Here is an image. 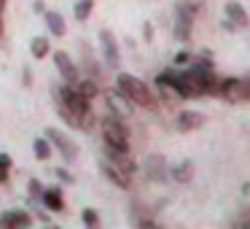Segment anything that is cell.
Returning a JSON list of instances; mask_svg holds the SVG:
<instances>
[{
  "label": "cell",
  "mask_w": 250,
  "mask_h": 229,
  "mask_svg": "<svg viewBox=\"0 0 250 229\" xmlns=\"http://www.w3.org/2000/svg\"><path fill=\"white\" fill-rule=\"evenodd\" d=\"M57 103L65 105V108L76 116L78 124H81V130H89V127H92V121H94L92 105H89V100L83 97L73 84H62V87L57 89Z\"/></svg>",
  "instance_id": "obj_1"
},
{
  "label": "cell",
  "mask_w": 250,
  "mask_h": 229,
  "mask_svg": "<svg viewBox=\"0 0 250 229\" xmlns=\"http://www.w3.org/2000/svg\"><path fill=\"white\" fill-rule=\"evenodd\" d=\"M116 89H119L132 105H140V108H148V111L156 108V97H153V92L148 89V84H143L140 78L132 76V73H119V76H116Z\"/></svg>",
  "instance_id": "obj_2"
},
{
  "label": "cell",
  "mask_w": 250,
  "mask_h": 229,
  "mask_svg": "<svg viewBox=\"0 0 250 229\" xmlns=\"http://www.w3.org/2000/svg\"><path fill=\"white\" fill-rule=\"evenodd\" d=\"M103 140L113 148H121V151H132L129 148V130L124 127L121 116H116V114L103 119Z\"/></svg>",
  "instance_id": "obj_3"
},
{
  "label": "cell",
  "mask_w": 250,
  "mask_h": 229,
  "mask_svg": "<svg viewBox=\"0 0 250 229\" xmlns=\"http://www.w3.org/2000/svg\"><path fill=\"white\" fill-rule=\"evenodd\" d=\"M194 14H196V6L194 3H180L175 8V38L178 41H188L191 35V24H194Z\"/></svg>",
  "instance_id": "obj_4"
},
{
  "label": "cell",
  "mask_w": 250,
  "mask_h": 229,
  "mask_svg": "<svg viewBox=\"0 0 250 229\" xmlns=\"http://www.w3.org/2000/svg\"><path fill=\"white\" fill-rule=\"evenodd\" d=\"M46 137H49V143L62 154V157L67 159V162H76V157H78V146L65 135V132L54 130V127H46Z\"/></svg>",
  "instance_id": "obj_5"
},
{
  "label": "cell",
  "mask_w": 250,
  "mask_h": 229,
  "mask_svg": "<svg viewBox=\"0 0 250 229\" xmlns=\"http://www.w3.org/2000/svg\"><path fill=\"white\" fill-rule=\"evenodd\" d=\"M218 97L226 103H245V92H242V78H221L218 87Z\"/></svg>",
  "instance_id": "obj_6"
},
{
  "label": "cell",
  "mask_w": 250,
  "mask_h": 229,
  "mask_svg": "<svg viewBox=\"0 0 250 229\" xmlns=\"http://www.w3.org/2000/svg\"><path fill=\"white\" fill-rule=\"evenodd\" d=\"M100 46H103L105 62H108L110 68H119L121 65V51H119V44H116L110 30H100Z\"/></svg>",
  "instance_id": "obj_7"
},
{
  "label": "cell",
  "mask_w": 250,
  "mask_h": 229,
  "mask_svg": "<svg viewBox=\"0 0 250 229\" xmlns=\"http://www.w3.org/2000/svg\"><path fill=\"white\" fill-rule=\"evenodd\" d=\"M105 157H108V162H113L116 167L124 170V173H129V175L137 173V162L129 157V151H121V148H113L105 143Z\"/></svg>",
  "instance_id": "obj_8"
},
{
  "label": "cell",
  "mask_w": 250,
  "mask_h": 229,
  "mask_svg": "<svg viewBox=\"0 0 250 229\" xmlns=\"http://www.w3.org/2000/svg\"><path fill=\"white\" fill-rule=\"evenodd\" d=\"M100 170H103L105 178H108L113 186H119V189H129V186H132V181H129L132 175L124 173L121 167H116L113 162H108V159H103V162H100Z\"/></svg>",
  "instance_id": "obj_9"
},
{
  "label": "cell",
  "mask_w": 250,
  "mask_h": 229,
  "mask_svg": "<svg viewBox=\"0 0 250 229\" xmlns=\"http://www.w3.org/2000/svg\"><path fill=\"white\" fill-rule=\"evenodd\" d=\"M54 65L60 70L62 81L65 84H76L78 81V68L73 65V60L67 57V51H54Z\"/></svg>",
  "instance_id": "obj_10"
},
{
  "label": "cell",
  "mask_w": 250,
  "mask_h": 229,
  "mask_svg": "<svg viewBox=\"0 0 250 229\" xmlns=\"http://www.w3.org/2000/svg\"><path fill=\"white\" fill-rule=\"evenodd\" d=\"M205 121H207V116L199 114V111H180L178 114V130L180 132H194V130H199Z\"/></svg>",
  "instance_id": "obj_11"
},
{
  "label": "cell",
  "mask_w": 250,
  "mask_h": 229,
  "mask_svg": "<svg viewBox=\"0 0 250 229\" xmlns=\"http://www.w3.org/2000/svg\"><path fill=\"white\" fill-rule=\"evenodd\" d=\"M41 200H43L46 210H51V213H62V210H65V197H62L60 186H49V189H43Z\"/></svg>",
  "instance_id": "obj_12"
},
{
  "label": "cell",
  "mask_w": 250,
  "mask_h": 229,
  "mask_svg": "<svg viewBox=\"0 0 250 229\" xmlns=\"http://www.w3.org/2000/svg\"><path fill=\"white\" fill-rule=\"evenodd\" d=\"M33 224V216H30L27 210H6V213H0V227H30Z\"/></svg>",
  "instance_id": "obj_13"
},
{
  "label": "cell",
  "mask_w": 250,
  "mask_h": 229,
  "mask_svg": "<svg viewBox=\"0 0 250 229\" xmlns=\"http://www.w3.org/2000/svg\"><path fill=\"white\" fill-rule=\"evenodd\" d=\"M146 175L151 181H156V183H164V178H167V173H164V157H159V154L148 157L146 159Z\"/></svg>",
  "instance_id": "obj_14"
},
{
  "label": "cell",
  "mask_w": 250,
  "mask_h": 229,
  "mask_svg": "<svg viewBox=\"0 0 250 229\" xmlns=\"http://www.w3.org/2000/svg\"><path fill=\"white\" fill-rule=\"evenodd\" d=\"M43 22H46V27H49V33L54 35V38H62V35L67 33L65 19H62V14H57V11H46L43 14Z\"/></svg>",
  "instance_id": "obj_15"
},
{
  "label": "cell",
  "mask_w": 250,
  "mask_h": 229,
  "mask_svg": "<svg viewBox=\"0 0 250 229\" xmlns=\"http://www.w3.org/2000/svg\"><path fill=\"white\" fill-rule=\"evenodd\" d=\"M226 17L231 19L234 27H248V22H250V19H248V11H245L239 3H234V0H231V3H226Z\"/></svg>",
  "instance_id": "obj_16"
},
{
  "label": "cell",
  "mask_w": 250,
  "mask_h": 229,
  "mask_svg": "<svg viewBox=\"0 0 250 229\" xmlns=\"http://www.w3.org/2000/svg\"><path fill=\"white\" fill-rule=\"evenodd\" d=\"M126 103H129V100H126L124 94L119 92V89H116V92H108V105H110V111H113L116 116H126V114L132 111Z\"/></svg>",
  "instance_id": "obj_17"
},
{
  "label": "cell",
  "mask_w": 250,
  "mask_h": 229,
  "mask_svg": "<svg viewBox=\"0 0 250 229\" xmlns=\"http://www.w3.org/2000/svg\"><path fill=\"white\" fill-rule=\"evenodd\" d=\"M51 151H54V146H51L49 143V137H35L33 140V154H35V159H38V162H46V159L51 157Z\"/></svg>",
  "instance_id": "obj_18"
},
{
  "label": "cell",
  "mask_w": 250,
  "mask_h": 229,
  "mask_svg": "<svg viewBox=\"0 0 250 229\" xmlns=\"http://www.w3.org/2000/svg\"><path fill=\"white\" fill-rule=\"evenodd\" d=\"M172 178L178 181V183H188L191 178H194V164L191 162H180L172 167Z\"/></svg>",
  "instance_id": "obj_19"
},
{
  "label": "cell",
  "mask_w": 250,
  "mask_h": 229,
  "mask_svg": "<svg viewBox=\"0 0 250 229\" xmlns=\"http://www.w3.org/2000/svg\"><path fill=\"white\" fill-rule=\"evenodd\" d=\"M73 87H76V89H78V92H81L86 100H94V97L100 94V87L94 84V78H83V81H76Z\"/></svg>",
  "instance_id": "obj_20"
},
{
  "label": "cell",
  "mask_w": 250,
  "mask_h": 229,
  "mask_svg": "<svg viewBox=\"0 0 250 229\" xmlns=\"http://www.w3.org/2000/svg\"><path fill=\"white\" fill-rule=\"evenodd\" d=\"M30 51H33L35 60H43V57L51 51V44L43 38V35H38V38H33V44H30Z\"/></svg>",
  "instance_id": "obj_21"
},
{
  "label": "cell",
  "mask_w": 250,
  "mask_h": 229,
  "mask_svg": "<svg viewBox=\"0 0 250 229\" xmlns=\"http://www.w3.org/2000/svg\"><path fill=\"white\" fill-rule=\"evenodd\" d=\"M94 11V0H78L76 3V19L78 22H86Z\"/></svg>",
  "instance_id": "obj_22"
},
{
  "label": "cell",
  "mask_w": 250,
  "mask_h": 229,
  "mask_svg": "<svg viewBox=\"0 0 250 229\" xmlns=\"http://www.w3.org/2000/svg\"><path fill=\"white\" fill-rule=\"evenodd\" d=\"M81 221L86 224V227H100V213L94 210V207H83V210H81Z\"/></svg>",
  "instance_id": "obj_23"
},
{
  "label": "cell",
  "mask_w": 250,
  "mask_h": 229,
  "mask_svg": "<svg viewBox=\"0 0 250 229\" xmlns=\"http://www.w3.org/2000/svg\"><path fill=\"white\" fill-rule=\"evenodd\" d=\"M43 189H46V186L41 183L38 178H30V183H27V191H30V197H33V200H38V197L43 194Z\"/></svg>",
  "instance_id": "obj_24"
},
{
  "label": "cell",
  "mask_w": 250,
  "mask_h": 229,
  "mask_svg": "<svg viewBox=\"0 0 250 229\" xmlns=\"http://www.w3.org/2000/svg\"><path fill=\"white\" fill-rule=\"evenodd\" d=\"M188 62H191L188 51H178V54H175V65H188Z\"/></svg>",
  "instance_id": "obj_25"
},
{
  "label": "cell",
  "mask_w": 250,
  "mask_h": 229,
  "mask_svg": "<svg viewBox=\"0 0 250 229\" xmlns=\"http://www.w3.org/2000/svg\"><path fill=\"white\" fill-rule=\"evenodd\" d=\"M57 178H60V181H62V183H73V181H76V178H73V175H70V173H67V170H62V167H60V170H57Z\"/></svg>",
  "instance_id": "obj_26"
},
{
  "label": "cell",
  "mask_w": 250,
  "mask_h": 229,
  "mask_svg": "<svg viewBox=\"0 0 250 229\" xmlns=\"http://www.w3.org/2000/svg\"><path fill=\"white\" fill-rule=\"evenodd\" d=\"M0 164H3L6 170H11V167H14V159L8 157V154H0Z\"/></svg>",
  "instance_id": "obj_27"
},
{
  "label": "cell",
  "mask_w": 250,
  "mask_h": 229,
  "mask_svg": "<svg viewBox=\"0 0 250 229\" xmlns=\"http://www.w3.org/2000/svg\"><path fill=\"white\" fill-rule=\"evenodd\" d=\"M242 92H245V100H250V76L242 78Z\"/></svg>",
  "instance_id": "obj_28"
},
{
  "label": "cell",
  "mask_w": 250,
  "mask_h": 229,
  "mask_svg": "<svg viewBox=\"0 0 250 229\" xmlns=\"http://www.w3.org/2000/svg\"><path fill=\"white\" fill-rule=\"evenodd\" d=\"M8 173H11V170H6L3 164H0V183H3V186L8 183Z\"/></svg>",
  "instance_id": "obj_29"
},
{
  "label": "cell",
  "mask_w": 250,
  "mask_h": 229,
  "mask_svg": "<svg viewBox=\"0 0 250 229\" xmlns=\"http://www.w3.org/2000/svg\"><path fill=\"white\" fill-rule=\"evenodd\" d=\"M137 227H156L153 218H137Z\"/></svg>",
  "instance_id": "obj_30"
},
{
  "label": "cell",
  "mask_w": 250,
  "mask_h": 229,
  "mask_svg": "<svg viewBox=\"0 0 250 229\" xmlns=\"http://www.w3.org/2000/svg\"><path fill=\"white\" fill-rule=\"evenodd\" d=\"M22 78H24V87H30V84H33V73H30V70H24Z\"/></svg>",
  "instance_id": "obj_31"
},
{
  "label": "cell",
  "mask_w": 250,
  "mask_h": 229,
  "mask_svg": "<svg viewBox=\"0 0 250 229\" xmlns=\"http://www.w3.org/2000/svg\"><path fill=\"white\" fill-rule=\"evenodd\" d=\"M143 33H146V38H148V41L153 38V27H151V24H146V27H143Z\"/></svg>",
  "instance_id": "obj_32"
},
{
  "label": "cell",
  "mask_w": 250,
  "mask_h": 229,
  "mask_svg": "<svg viewBox=\"0 0 250 229\" xmlns=\"http://www.w3.org/2000/svg\"><path fill=\"white\" fill-rule=\"evenodd\" d=\"M3 8H6V0H0V14H3Z\"/></svg>",
  "instance_id": "obj_33"
},
{
  "label": "cell",
  "mask_w": 250,
  "mask_h": 229,
  "mask_svg": "<svg viewBox=\"0 0 250 229\" xmlns=\"http://www.w3.org/2000/svg\"><path fill=\"white\" fill-rule=\"evenodd\" d=\"M0 35H3V19H0Z\"/></svg>",
  "instance_id": "obj_34"
}]
</instances>
